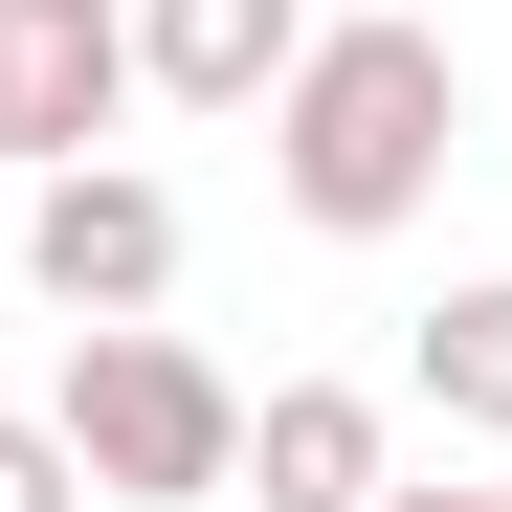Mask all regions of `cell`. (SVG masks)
<instances>
[{"label":"cell","instance_id":"cell-1","mask_svg":"<svg viewBox=\"0 0 512 512\" xmlns=\"http://www.w3.org/2000/svg\"><path fill=\"white\" fill-rule=\"evenodd\" d=\"M446 156H468V67H446V23H312L290 67H268V201L312 223V245H401L423 201H446Z\"/></svg>","mask_w":512,"mask_h":512},{"label":"cell","instance_id":"cell-2","mask_svg":"<svg viewBox=\"0 0 512 512\" xmlns=\"http://www.w3.org/2000/svg\"><path fill=\"white\" fill-rule=\"evenodd\" d=\"M45 423H67V468H90V512H201V490H245V379L201 357L179 312H67Z\"/></svg>","mask_w":512,"mask_h":512},{"label":"cell","instance_id":"cell-3","mask_svg":"<svg viewBox=\"0 0 512 512\" xmlns=\"http://www.w3.org/2000/svg\"><path fill=\"white\" fill-rule=\"evenodd\" d=\"M23 290L45 312H156L179 290V201L134 156H23Z\"/></svg>","mask_w":512,"mask_h":512},{"label":"cell","instance_id":"cell-4","mask_svg":"<svg viewBox=\"0 0 512 512\" xmlns=\"http://www.w3.org/2000/svg\"><path fill=\"white\" fill-rule=\"evenodd\" d=\"M134 112V0H0V156H90Z\"/></svg>","mask_w":512,"mask_h":512},{"label":"cell","instance_id":"cell-5","mask_svg":"<svg viewBox=\"0 0 512 512\" xmlns=\"http://www.w3.org/2000/svg\"><path fill=\"white\" fill-rule=\"evenodd\" d=\"M290 45H312V0H134V90L156 112H268Z\"/></svg>","mask_w":512,"mask_h":512},{"label":"cell","instance_id":"cell-6","mask_svg":"<svg viewBox=\"0 0 512 512\" xmlns=\"http://www.w3.org/2000/svg\"><path fill=\"white\" fill-rule=\"evenodd\" d=\"M401 446H379V401L357 379H268V401H245V490H268V512H357Z\"/></svg>","mask_w":512,"mask_h":512},{"label":"cell","instance_id":"cell-7","mask_svg":"<svg viewBox=\"0 0 512 512\" xmlns=\"http://www.w3.org/2000/svg\"><path fill=\"white\" fill-rule=\"evenodd\" d=\"M401 379L446 401V423H490V446H512V290H446V312L401 334Z\"/></svg>","mask_w":512,"mask_h":512},{"label":"cell","instance_id":"cell-8","mask_svg":"<svg viewBox=\"0 0 512 512\" xmlns=\"http://www.w3.org/2000/svg\"><path fill=\"white\" fill-rule=\"evenodd\" d=\"M0 512H90V468H67V423H45V401L0 423Z\"/></svg>","mask_w":512,"mask_h":512},{"label":"cell","instance_id":"cell-9","mask_svg":"<svg viewBox=\"0 0 512 512\" xmlns=\"http://www.w3.org/2000/svg\"><path fill=\"white\" fill-rule=\"evenodd\" d=\"M357 512H512V490H401V468H379V490H357Z\"/></svg>","mask_w":512,"mask_h":512},{"label":"cell","instance_id":"cell-10","mask_svg":"<svg viewBox=\"0 0 512 512\" xmlns=\"http://www.w3.org/2000/svg\"><path fill=\"white\" fill-rule=\"evenodd\" d=\"M201 512H268V490H201Z\"/></svg>","mask_w":512,"mask_h":512}]
</instances>
